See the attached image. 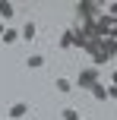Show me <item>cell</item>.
<instances>
[{
    "label": "cell",
    "instance_id": "cell-1",
    "mask_svg": "<svg viewBox=\"0 0 117 120\" xmlns=\"http://www.w3.org/2000/svg\"><path fill=\"white\" fill-rule=\"evenodd\" d=\"M98 10H101V3H98V0H79V3H76V13H79L86 22L98 19Z\"/></svg>",
    "mask_w": 117,
    "mask_h": 120
},
{
    "label": "cell",
    "instance_id": "cell-2",
    "mask_svg": "<svg viewBox=\"0 0 117 120\" xmlns=\"http://www.w3.org/2000/svg\"><path fill=\"white\" fill-rule=\"evenodd\" d=\"M101 79H98V70H95V66H89V70H82L79 76H76V85H79V89H92V85H98Z\"/></svg>",
    "mask_w": 117,
    "mask_h": 120
},
{
    "label": "cell",
    "instance_id": "cell-3",
    "mask_svg": "<svg viewBox=\"0 0 117 120\" xmlns=\"http://www.w3.org/2000/svg\"><path fill=\"white\" fill-rule=\"evenodd\" d=\"M19 38H25V41H35V38H38V25L29 19V22H25L22 29H19Z\"/></svg>",
    "mask_w": 117,
    "mask_h": 120
},
{
    "label": "cell",
    "instance_id": "cell-4",
    "mask_svg": "<svg viewBox=\"0 0 117 120\" xmlns=\"http://www.w3.org/2000/svg\"><path fill=\"white\" fill-rule=\"evenodd\" d=\"M6 114H10L13 120H22L25 114H29V104H25V101H16V104H13L10 111H6Z\"/></svg>",
    "mask_w": 117,
    "mask_h": 120
},
{
    "label": "cell",
    "instance_id": "cell-5",
    "mask_svg": "<svg viewBox=\"0 0 117 120\" xmlns=\"http://www.w3.org/2000/svg\"><path fill=\"white\" fill-rule=\"evenodd\" d=\"M25 66H29V70H41V66H44V57L41 54H29V57H25Z\"/></svg>",
    "mask_w": 117,
    "mask_h": 120
},
{
    "label": "cell",
    "instance_id": "cell-6",
    "mask_svg": "<svg viewBox=\"0 0 117 120\" xmlns=\"http://www.w3.org/2000/svg\"><path fill=\"white\" fill-rule=\"evenodd\" d=\"M101 51H105L108 57H117V38H105V41H101Z\"/></svg>",
    "mask_w": 117,
    "mask_h": 120
},
{
    "label": "cell",
    "instance_id": "cell-7",
    "mask_svg": "<svg viewBox=\"0 0 117 120\" xmlns=\"http://www.w3.org/2000/svg\"><path fill=\"white\" fill-rule=\"evenodd\" d=\"M54 89H57V92H63V95H67V92H73V82H70L67 76H60V79H54Z\"/></svg>",
    "mask_w": 117,
    "mask_h": 120
},
{
    "label": "cell",
    "instance_id": "cell-8",
    "mask_svg": "<svg viewBox=\"0 0 117 120\" xmlns=\"http://www.w3.org/2000/svg\"><path fill=\"white\" fill-rule=\"evenodd\" d=\"M13 13H16V6H13L10 0H0V16H3V19H13Z\"/></svg>",
    "mask_w": 117,
    "mask_h": 120
},
{
    "label": "cell",
    "instance_id": "cell-9",
    "mask_svg": "<svg viewBox=\"0 0 117 120\" xmlns=\"http://www.w3.org/2000/svg\"><path fill=\"white\" fill-rule=\"evenodd\" d=\"M0 41H3V44H16V41H19V32H16V29H6L3 35H0Z\"/></svg>",
    "mask_w": 117,
    "mask_h": 120
},
{
    "label": "cell",
    "instance_id": "cell-10",
    "mask_svg": "<svg viewBox=\"0 0 117 120\" xmlns=\"http://www.w3.org/2000/svg\"><path fill=\"white\" fill-rule=\"evenodd\" d=\"M60 48H63V51H70V48H73V32H70V29L60 35Z\"/></svg>",
    "mask_w": 117,
    "mask_h": 120
},
{
    "label": "cell",
    "instance_id": "cell-11",
    "mask_svg": "<svg viewBox=\"0 0 117 120\" xmlns=\"http://www.w3.org/2000/svg\"><path fill=\"white\" fill-rule=\"evenodd\" d=\"M92 95L98 98V101H108V89H105L101 82H98V85H92Z\"/></svg>",
    "mask_w": 117,
    "mask_h": 120
},
{
    "label": "cell",
    "instance_id": "cell-12",
    "mask_svg": "<svg viewBox=\"0 0 117 120\" xmlns=\"http://www.w3.org/2000/svg\"><path fill=\"white\" fill-rule=\"evenodd\" d=\"M92 63H95V70L105 66V63H108V54H105V51H95V54H92Z\"/></svg>",
    "mask_w": 117,
    "mask_h": 120
},
{
    "label": "cell",
    "instance_id": "cell-13",
    "mask_svg": "<svg viewBox=\"0 0 117 120\" xmlns=\"http://www.w3.org/2000/svg\"><path fill=\"white\" fill-rule=\"evenodd\" d=\"M63 120H76V108H63Z\"/></svg>",
    "mask_w": 117,
    "mask_h": 120
},
{
    "label": "cell",
    "instance_id": "cell-14",
    "mask_svg": "<svg viewBox=\"0 0 117 120\" xmlns=\"http://www.w3.org/2000/svg\"><path fill=\"white\" fill-rule=\"evenodd\" d=\"M108 98H117V85H111V89H108Z\"/></svg>",
    "mask_w": 117,
    "mask_h": 120
},
{
    "label": "cell",
    "instance_id": "cell-15",
    "mask_svg": "<svg viewBox=\"0 0 117 120\" xmlns=\"http://www.w3.org/2000/svg\"><path fill=\"white\" fill-rule=\"evenodd\" d=\"M3 32H6V25H3V22H0V35H3Z\"/></svg>",
    "mask_w": 117,
    "mask_h": 120
},
{
    "label": "cell",
    "instance_id": "cell-16",
    "mask_svg": "<svg viewBox=\"0 0 117 120\" xmlns=\"http://www.w3.org/2000/svg\"><path fill=\"white\" fill-rule=\"evenodd\" d=\"M76 120H82V117H76Z\"/></svg>",
    "mask_w": 117,
    "mask_h": 120
}]
</instances>
